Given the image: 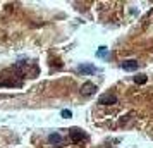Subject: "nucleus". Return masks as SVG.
Masks as SVG:
<instances>
[{
  "label": "nucleus",
  "instance_id": "obj_1",
  "mask_svg": "<svg viewBox=\"0 0 153 148\" xmlns=\"http://www.w3.org/2000/svg\"><path fill=\"white\" fill-rule=\"evenodd\" d=\"M98 103H100V105H113V103H117V97H115L113 93H105V95L100 97Z\"/></svg>",
  "mask_w": 153,
  "mask_h": 148
},
{
  "label": "nucleus",
  "instance_id": "obj_2",
  "mask_svg": "<svg viewBox=\"0 0 153 148\" xmlns=\"http://www.w3.org/2000/svg\"><path fill=\"white\" fill-rule=\"evenodd\" d=\"M97 91V86L93 84V83H84L83 86H81V95L83 97H89V95H93Z\"/></svg>",
  "mask_w": 153,
  "mask_h": 148
},
{
  "label": "nucleus",
  "instance_id": "obj_3",
  "mask_svg": "<svg viewBox=\"0 0 153 148\" xmlns=\"http://www.w3.org/2000/svg\"><path fill=\"white\" fill-rule=\"evenodd\" d=\"M78 71L81 74H93V73H97L98 69L95 66H91V64H81V66H78Z\"/></svg>",
  "mask_w": 153,
  "mask_h": 148
},
{
  "label": "nucleus",
  "instance_id": "obj_4",
  "mask_svg": "<svg viewBox=\"0 0 153 148\" xmlns=\"http://www.w3.org/2000/svg\"><path fill=\"white\" fill-rule=\"evenodd\" d=\"M121 67L124 69V71H136L138 67H139V64H138L134 59H131V60H126V62H122Z\"/></svg>",
  "mask_w": 153,
  "mask_h": 148
},
{
  "label": "nucleus",
  "instance_id": "obj_5",
  "mask_svg": "<svg viewBox=\"0 0 153 148\" xmlns=\"http://www.w3.org/2000/svg\"><path fill=\"white\" fill-rule=\"evenodd\" d=\"M97 57L108 59V57H110V52H108V48H107V47H100V48H98V52H97Z\"/></svg>",
  "mask_w": 153,
  "mask_h": 148
},
{
  "label": "nucleus",
  "instance_id": "obj_6",
  "mask_svg": "<svg viewBox=\"0 0 153 148\" xmlns=\"http://www.w3.org/2000/svg\"><path fill=\"white\" fill-rule=\"evenodd\" d=\"M81 138H84V134H83L79 129H72V131H71V140L72 141H79Z\"/></svg>",
  "mask_w": 153,
  "mask_h": 148
},
{
  "label": "nucleus",
  "instance_id": "obj_7",
  "mask_svg": "<svg viewBox=\"0 0 153 148\" xmlns=\"http://www.w3.org/2000/svg\"><path fill=\"white\" fill-rule=\"evenodd\" d=\"M48 140H50V143L59 145V143L62 141V136H60V134H57V133H53V134H50V136H48Z\"/></svg>",
  "mask_w": 153,
  "mask_h": 148
},
{
  "label": "nucleus",
  "instance_id": "obj_8",
  "mask_svg": "<svg viewBox=\"0 0 153 148\" xmlns=\"http://www.w3.org/2000/svg\"><path fill=\"white\" fill-rule=\"evenodd\" d=\"M146 79H148V78H146L145 74H139L138 78H134V81H136L138 84H143V83H146Z\"/></svg>",
  "mask_w": 153,
  "mask_h": 148
},
{
  "label": "nucleus",
  "instance_id": "obj_9",
  "mask_svg": "<svg viewBox=\"0 0 153 148\" xmlns=\"http://www.w3.org/2000/svg\"><path fill=\"white\" fill-rule=\"evenodd\" d=\"M62 117L64 119H69V117H72V112L71 110H62Z\"/></svg>",
  "mask_w": 153,
  "mask_h": 148
}]
</instances>
